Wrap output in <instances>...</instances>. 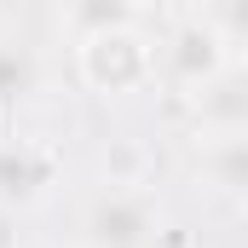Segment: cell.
Returning <instances> with one entry per match:
<instances>
[{"label": "cell", "instance_id": "obj_6", "mask_svg": "<svg viewBox=\"0 0 248 248\" xmlns=\"http://www.w3.org/2000/svg\"><path fill=\"white\" fill-rule=\"evenodd\" d=\"M202 185L237 202L248 185V133H202Z\"/></svg>", "mask_w": 248, "mask_h": 248}, {"label": "cell", "instance_id": "obj_10", "mask_svg": "<svg viewBox=\"0 0 248 248\" xmlns=\"http://www.w3.org/2000/svg\"><path fill=\"white\" fill-rule=\"evenodd\" d=\"M150 248H173V243H168V237H156V243H150Z\"/></svg>", "mask_w": 248, "mask_h": 248}, {"label": "cell", "instance_id": "obj_9", "mask_svg": "<svg viewBox=\"0 0 248 248\" xmlns=\"http://www.w3.org/2000/svg\"><path fill=\"white\" fill-rule=\"evenodd\" d=\"M139 6L168 12V17H196V12H208V0H139Z\"/></svg>", "mask_w": 248, "mask_h": 248}, {"label": "cell", "instance_id": "obj_8", "mask_svg": "<svg viewBox=\"0 0 248 248\" xmlns=\"http://www.w3.org/2000/svg\"><path fill=\"white\" fill-rule=\"evenodd\" d=\"M35 93H41V63H35V52L17 46V41H0V116L23 110Z\"/></svg>", "mask_w": 248, "mask_h": 248}, {"label": "cell", "instance_id": "obj_1", "mask_svg": "<svg viewBox=\"0 0 248 248\" xmlns=\"http://www.w3.org/2000/svg\"><path fill=\"white\" fill-rule=\"evenodd\" d=\"M75 63H81V81L104 98H127L139 93L150 75H156V52L139 29H116V35H93L75 46Z\"/></svg>", "mask_w": 248, "mask_h": 248}, {"label": "cell", "instance_id": "obj_7", "mask_svg": "<svg viewBox=\"0 0 248 248\" xmlns=\"http://www.w3.org/2000/svg\"><path fill=\"white\" fill-rule=\"evenodd\" d=\"M144 6L139 0H63V29L69 41H93V35H116V29H139Z\"/></svg>", "mask_w": 248, "mask_h": 248}, {"label": "cell", "instance_id": "obj_2", "mask_svg": "<svg viewBox=\"0 0 248 248\" xmlns=\"http://www.w3.org/2000/svg\"><path fill=\"white\" fill-rule=\"evenodd\" d=\"M156 237H162V208L139 185H110L81 219L87 248H150Z\"/></svg>", "mask_w": 248, "mask_h": 248}, {"label": "cell", "instance_id": "obj_4", "mask_svg": "<svg viewBox=\"0 0 248 248\" xmlns=\"http://www.w3.org/2000/svg\"><path fill=\"white\" fill-rule=\"evenodd\" d=\"M52 156L35 139H0V208H29L52 185Z\"/></svg>", "mask_w": 248, "mask_h": 248}, {"label": "cell", "instance_id": "obj_3", "mask_svg": "<svg viewBox=\"0 0 248 248\" xmlns=\"http://www.w3.org/2000/svg\"><path fill=\"white\" fill-rule=\"evenodd\" d=\"M237 58L219 35H214V23L196 12V17H179L173 23V35H168V46L156 52V69L173 81V87H185V93H196L202 81H214L225 63Z\"/></svg>", "mask_w": 248, "mask_h": 248}, {"label": "cell", "instance_id": "obj_5", "mask_svg": "<svg viewBox=\"0 0 248 248\" xmlns=\"http://www.w3.org/2000/svg\"><path fill=\"white\" fill-rule=\"evenodd\" d=\"M196 116H202V133H248V81L237 58L225 63L214 81H202L196 93Z\"/></svg>", "mask_w": 248, "mask_h": 248}]
</instances>
